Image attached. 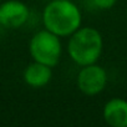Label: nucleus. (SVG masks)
<instances>
[{"instance_id": "obj_1", "label": "nucleus", "mask_w": 127, "mask_h": 127, "mask_svg": "<svg viewBox=\"0 0 127 127\" xmlns=\"http://www.w3.org/2000/svg\"><path fill=\"white\" fill-rule=\"evenodd\" d=\"M81 23V10L71 0H49L42 10L44 28L60 37H69Z\"/></svg>"}, {"instance_id": "obj_2", "label": "nucleus", "mask_w": 127, "mask_h": 127, "mask_svg": "<svg viewBox=\"0 0 127 127\" xmlns=\"http://www.w3.org/2000/svg\"><path fill=\"white\" fill-rule=\"evenodd\" d=\"M103 50L101 32L92 26H80L69 36L67 54L79 66L96 64Z\"/></svg>"}, {"instance_id": "obj_3", "label": "nucleus", "mask_w": 127, "mask_h": 127, "mask_svg": "<svg viewBox=\"0 0 127 127\" xmlns=\"http://www.w3.org/2000/svg\"><path fill=\"white\" fill-rule=\"evenodd\" d=\"M29 52L34 61L41 62L50 67H55L60 62L62 54L60 36L46 29L37 31L30 40Z\"/></svg>"}, {"instance_id": "obj_4", "label": "nucleus", "mask_w": 127, "mask_h": 127, "mask_svg": "<svg viewBox=\"0 0 127 127\" xmlns=\"http://www.w3.org/2000/svg\"><path fill=\"white\" fill-rule=\"evenodd\" d=\"M107 81L106 70L97 64L81 66L76 79L79 90L86 96H96L101 94L105 90Z\"/></svg>"}, {"instance_id": "obj_5", "label": "nucleus", "mask_w": 127, "mask_h": 127, "mask_svg": "<svg viewBox=\"0 0 127 127\" xmlns=\"http://www.w3.org/2000/svg\"><path fill=\"white\" fill-rule=\"evenodd\" d=\"M30 11L20 0H8L0 4V25L8 29H19L29 19Z\"/></svg>"}, {"instance_id": "obj_6", "label": "nucleus", "mask_w": 127, "mask_h": 127, "mask_svg": "<svg viewBox=\"0 0 127 127\" xmlns=\"http://www.w3.org/2000/svg\"><path fill=\"white\" fill-rule=\"evenodd\" d=\"M102 117L111 127H127V100L121 97L108 100L103 106Z\"/></svg>"}, {"instance_id": "obj_7", "label": "nucleus", "mask_w": 127, "mask_h": 127, "mask_svg": "<svg viewBox=\"0 0 127 127\" xmlns=\"http://www.w3.org/2000/svg\"><path fill=\"white\" fill-rule=\"evenodd\" d=\"M23 77L28 86L32 89H41L50 84L52 79V67L44 65L41 62L34 61L26 66Z\"/></svg>"}, {"instance_id": "obj_8", "label": "nucleus", "mask_w": 127, "mask_h": 127, "mask_svg": "<svg viewBox=\"0 0 127 127\" xmlns=\"http://www.w3.org/2000/svg\"><path fill=\"white\" fill-rule=\"evenodd\" d=\"M95 6H97L101 10H108L111 8L115 6V4L117 3V0H92Z\"/></svg>"}, {"instance_id": "obj_9", "label": "nucleus", "mask_w": 127, "mask_h": 127, "mask_svg": "<svg viewBox=\"0 0 127 127\" xmlns=\"http://www.w3.org/2000/svg\"><path fill=\"white\" fill-rule=\"evenodd\" d=\"M0 4H1V0H0Z\"/></svg>"}, {"instance_id": "obj_10", "label": "nucleus", "mask_w": 127, "mask_h": 127, "mask_svg": "<svg viewBox=\"0 0 127 127\" xmlns=\"http://www.w3.org/2000/svg\"><path fill=\"white\" fill-rule=\"evenodd\" d=\"M46 1H49V0H46Z\"/></svg>"}]
</instances>
